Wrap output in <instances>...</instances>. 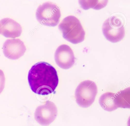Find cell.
Returning a JSON list of instances; mask_svg holds the SVG:
<instances>
[{
    "instance_id": "6",
    "label": "cell",
    "mask_w": 130,
    "mask_h": 126,
    "mask_svg": "<svg viewBox=\"0 0 130 126\" xmlns=\"http://www.w3.org/2000/svg\"><path fill=\"white\" fill-rule=\"evenodd\" d=\"M57 113V108L55 104L52 102L47 101L44 104L36 108L35 119L41 125L47 126L55 120Z\"/></svg>"
},
{
    "instance_id": "3",
    "label": "cell",
    "mask_w": 130,
    "mask_h": 126,
    "mask_svg": "<svg viewBox=\"0 0 130 126\" xmlns=\"http://www.w3.org/2000/svg\"><path fill=\"white\" fill-rule=\"evenodd\" d=\"M36 18L40 23L45 26H57L60 18L61 11L56 5L47 2L40 5L36 11Z\"/></svg>"
},
{
    "instance_id": "11",
    "label": "cell",
    "mask_w": 130,
    "mask_h": 126,
    "mask_svg": "<svg viewBox=\"0 0 130 126\" xmlns=\"http://www.w3.org/2000/svg\"><path fill=\"white\" fill-rule=\"evenodd\" d=\"M116 102L118 107L130 108V90L128 88L116 94Z\"/></svg>"
},
{
    "instance_id": "13",
    "label": "cell",
    "mask_w": 130,
    "mask_h": 126,
    "mask_svg": "<svg viewBox=\"0 0 130 126\" xmlns=\"http://www.w3.org/2000/svg\"><path fill=\"white\" fill-rule=\"evenodd\" d=\"M5 84V77L4 72L0 69V94L4 89Z\"/></svg>"
},
{
    "instance_id": "12",
    "label": "cell",
    "mask_w": 130,
    "mask_h": 126,
    "mask_svg": "<svg viewBox=\"0 0 130 126\" xmlns=\"http://www.w3.org/2000/svg\"><path fill=\"white\" fill-rule=\"evenodd\" d=\"M108 1V0H79L80 7L85 10L90 8L100 10L107 5Z\"/></svg>"
},
{
    "instance_id": "1",
    "label": "cell",
    "mask_w": 130,
    "mask_h": 126,
    "mask_svg": "<svg viewBox=\"0 0 130 126\" xmlns=\"http://www.w3.org/2000/svg\"><path fill=\"white\" fill-rule=\"evenodd\" d=\"M28 79L32 91L41 95L53 93L59 81L56 69L45 62L37 63L32 66L29 72Z\"/></svg>"
},
{
    "instance_id": "4",
    "label": "cell",
    "mask_w": 130,
    "mask_h": 126,
    "mask_svg": "<svg viewBox=\"0 0 130 126\" xmlns=\"http://www.w3.org/2000/svg\"><path fill=\"white\" fill-rule=\"evenodd\" d=\"M98 89L96 85L90 80H86L79 84L75 91L76 101L83 108L90 107L95 101Z\"/></svg>"
},
{
    "instance_id": "7",
    "label": "cell",
    "mask_w": 130,
    "mask_h": 126,
    "mask_svg": "<svg viewBox=\"0 0 130 126\" xmlns=\"http://www.w3.org/2000/svg\"><path fill=\"white\" fill-rule=\"evenodd\" d=\"M26 49L24 43L19 39L7 40L3 46L5 56L13 60L18 59L23 56Z\"/></svg>"
},
{
    "instance_id": "10",
    "label": "cell",
    "mask_w": 130,
    "mask_h": 126,
    "mask_svg": "<svg viewBox=\"0 0 130 126\" xmlns=\"http://www.w3.org/2000/svg\"><path fill=\"white\" fill-rule=\"evenodd\" d=\"M99 102L102 107L107 111H113L118 108L116 102L115 94L112 92L103 94L100 98Z\"/></svg>"
},
{
    "instance_id": "8",
    "label": "cell",
    "mask_w": 130,
    "mask_h": 126,
    "mask_svg": "<svg viewBox=\"0 0 130 126\" xmlns=\"http://www.w3.org/2000/svg\"><path fill=\"white\" fill-rule=\"evenodd\" d=\"M55 59L57 65L63 69L70 68L75 63V58L73 50L65 44L61 45L56 50Z\"/></svg>"
},
{
    "instance_id": "2",
    "label": "cell",
    "mask_w": 130,
    "mask_h": 126,
    "mask_svg": "<svg viewBox=\"0 0 130 126\" xmlns=\"http://www.w3.org/2000/svg\"><path fill=\"white\" fill-rule=\"evenodd\" d=\"M63 36L69 42L77 44L84 41L85 32L78 18L72 15L65 17L58 26Z\"/></svg>"
},
{
    "instance_id": "5",
    "label": "cell",
    "mask_w": 130,
    "mask_h": 126,
    "mask_svg": "<svg viewBox=\"0 0 130 126\" xmlns=\"http://www.w3.org/2000/svg\"><path fill=\"white\" fill-rule=\"evenodd\" d=\"M102 31L106 38L113 43L121 41L125 34L123 23L121 20L116 16L111 17L104 22Z\"/></svg>"
},
{
    "instance_id": "9",
    "label": "cell",
    "mask_w": 130,
    "mask_h": 126,
    "mask_svg": "<svg viewBox=\"0 0 130 126\" xmlns=\"http://www.w3.org/2000/svg\"><path fill=\"white\" fill-rule=\"evenodd\" d=\"M22 31L20 24L11 18H4L0 21V34L7 38L20 36Z\"/></svg>"
}]
</instances>
